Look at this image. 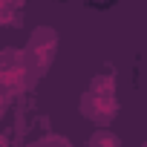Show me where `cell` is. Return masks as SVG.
Here are the masks:
<instances>
[{
  "label": "cell",
  "mask_w": 147,
  "mask_h": 147,
  "mask_svg": "<svg viewBox=\"0 0 147 147\" xmlns=\"http://www.w3.org/2000/svg\"><path fill=\"white\" fill-rule=\"evenodd\" d=\"M81 113L87 118H92L95 124H107L115 118L118 113V101H115V87L107 75L92 78V84L87 87L84 98H81Z\"/></svg>",
  "instance_id": "cell-1"
},
{
  "label": "cell",
  "mask_w": 147,
  "mask_h": 147,
  "mask_svg": "<svg viewBox=\"0 0 147 147\" xmlns=\"http://www.w3.org/2000/svg\"><path fill=\"white\" fill-rule=\"evenodd\" d=\"M87 147H121V138L115 133H110V130H98V133H92Z\"/></svg>",
  "instance_id": "cell-3"
},
{
  "label": "cell",
  "mask_w": 147,
  "mask_h": 147,
  "mask_svg": "<svg viewBox=\"0 0 147 147\" xmlns=\"http://www.w3.org/2000/svg\"><path fill=\"white\" fill-rule=\"evenodd\" d=\"M58 49V40H55V32L52 29H43V43H40V35L35 32V38L29 40V58L38 69H46L52 63V55Z\"/></svg>",
  "instance_id": "cell-2"
}]
</instances>
